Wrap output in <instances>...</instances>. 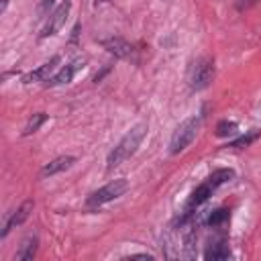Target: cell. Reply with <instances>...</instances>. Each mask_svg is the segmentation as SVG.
Segmentation results:
<instances>
[{
    "mask_svg": "<svg viewBox=\"0 0 261 261\" xmlns=\"http://www.w3.org/2000/svg\"><path fill=\"white\" fill-rule=\"evenodd\" d=\"M147 130H149V128H147L145 122L135 124V126H133V128L118 141V145L110 151V155H108V159H106V169L112 171V169H116L118 165H122L126 159H130V157L137 153L139 145L143 143Z\"/></svg>",
    "mask_w": 261,
    "mask_h": 261,
    "instance_id": "1",
    "label": "cell"
},
{
    "mask_svg": "<svg viewBox=\"0 0 261 261\" xmlns=\"http://www.w3.org/2000/svg\"><path fill=\"white\" fill-rule=\"evenodd\" d=\"M216 67H214V59L208 55L196 57L190 65H188V73H186V82L190 86L192 92H200L204 88L210 86V82L214 80Z\"/></svg>",
    "mask_w": 261,
    "mask_h": 261,
    "instance_id": "2",
    "label": "cell"
},
{
    "mask_svg": "<svg viewBox=\"0 0 261 261\" xmlns=\"http://www.w3.org/2000/svg\"><path fill=\"white\" fill-rule=\"evenodd\" d=\"M200 120H202L200 116H190V118H186L184 122L177 124V128L171 135V141H169V151L173 155L181 153L196 139V133L200 128Z\"/></svg>",
    "mask_w": 261,
    "mask_h": 261,
    "instance_id": "3",
    "label": "cell"
},
{
    "mask_svg": "<svg viewBox=\"0 0 261 261\" xmlns=\"http://www.w3.org/2000/svg\"><path fill=\"white\" fill-rule=\"evenodd\" d=\"M126 190H128V181H126L124 177L112 179V181H108L104 188H100V190H96L94 194H90L88 200H86V206H88V208H98V206H102V204H106V202H112V200L120 198Z\"/></svg>",
    "mask_w": 261,
    "mask_h": 261,
    "instance_id": "4",
    "label": "cell"
},
{
    "mask_svg": "<svg viewBox=\"0 0 261 261\" xmlns=\"http://www.w3.org/2000/svg\"><path fill=\"white\" fill-rule=\"evenodd\" d=\"M69 10H71V2L69 0H63L51 14H49V18H47V22H45V27L41 29V33H39V37L41 39H47V37H53L63 24H65V20H67V14H69Z\"/></svg>",
    "mask_w": 261,
    "mask_h": 261,
    "instance_id": "5",
    "label": "cell"
},
{
    "mask_svg": "<svg viewBox=\"0 0 261 261\" xmlns=\"http://www.w3.org/2000/svg\"><path fill=\"white\" fill-rule=\"evenodd\" d=\"M100 45H102L108 53H112L114 57H118V59H135V47H133L128 41L120 39V37L102 39Z\"/></svg>",
    "mask_w": 261,
    "mask_h": 261,
    "instance_id": "6",
    "label": "cell"
},
{
    "mask_svg": "<svg viewBox=\"0 0 261 261\" xmlns=\"http://www.w3.org/2000/svg\"><path fill=\"white\" fill-rule=\"evenodd\" d=\"M84 59H73L71 63H67V65H63L59 71H55L47 82H45V86H49V88H55V86H63V84H69L71 80H73V75L84 67Z\"/></svg>",
    "mask_w": 261,
    "mask_h": 261,
    "instance_id": "7",
    "label": "cell"
},
{
    "mask_svg": "<svg viewBox=\"0 0 261 261\" xmlns=\"http://www.w3.org/2000/svg\"><path fill=\"white\" fill-rule=\"evenodd\" d=\"M31 212H33V200H24L12 214H10V218L4 222V228H2V232H0V237L4 239L14 226H18V224H22L29 216H31Z\"/></svg>",
    "mask_w": 261,
    "mask_h": 261,
    "instance_id": "8",
    "label": "cell"
},
{
    "mask_svg": "<svg viewBox=\"0 0 261 261\" xmlns=\"http://www.w3.org/2000/svg\"><path fill=\"white\" fill-rule=\"evenodd\" d=\"M57 63H59V55L51 57V59H49L47 63H43L41 67H37V69H33V71L24 73V75H22V84H33V82H47V80H49V75L55 71Z\"/></svg>",
    "mask_w": 261,
    "mask_h": 261,
    "instance_id": "9",
    "label": "cell"
},
{
    "mask_svg": "<svg viewBox=\"0 0 261 261\" xmlns=\"http://www.w3.org/2000/svg\"><path fill=\"white\" fill-rule=\"evenodd\" d=\"M73 163H75V157H71V155H61V157L49 161V163L41 169V177H51V175H55V173H61V171L69 169Z\"/></svg>",
    "mask_w": 261,
    "mask_h": 261,
    "instance_id": "10",
    "label": "cell"
},
{
    "mask_svg": "<svg viewBox=\"0 0 261 261\" xmlns=\"http://www.w3.org/2000/svg\"><path fill=\"white\" fill-rule=\"evenodd\" d=\"M216 188L208 181V179H204L194 192H192V196H190V200H188V208H198L200 204H204L210 196H212V192H214Z\"/></svg>",
    "mask_w": 261,
    "mask_h": 261,
    "instance_id": "11",
    "label": "cell"
},
{
    "mask_svg": "<svg viewBox=\"0 0 261 261\" xmlns=\"http://www.w3.org/2000/svg\"><path fill=\"white\" fill-rule=\"evenodd\" d=\"M204 257H206V259H212V261H216V259H228V257H230V247H228V243H226L224 239H220V241L212 243V245L206 249Z\"/></svg>",
    "mask_w": 261,
    "mask_h": 261,
    "instance_id": "12",
    "label": "cell"
},
{
    "mask_svg": "<svg viewBox=\"0 0 261 261\" xmlns=\"http://www.w3.org/2000/svg\"><path fill=\"white\" fill-rule=\"evenodd\" d=\"M37 245H39L37 237L24 239L22 245H20V251L16 253V259H18V261H31V259L37 255Z\"/></svg>",
    "mask_w": 261,
    "mask_h": 261,
    "instance_id": "13",
    "label": "cell"
},
{
    "mask_svg": "<svg viewBox=\"0 0 261 261\" xmlns=\"http://www.w3.org/2000/svg\"><path fill=\"white\" fill-rule=\"evenodd\" d=\"M45 120H47V116H45L43 112H37V114H33V116L27 120V124H24V128H22V135L27 137V135H33V133H37V130H39V126H41Z\"/></svg>",
    "mask_w": 261,
    "mask_h": 261,
    "instance_id": "14",
    "label": "cell"
},
{
    "mask_svg": "<svg viewBox=\"0 0 261 261\" xmlns=\"http://www.w3.org/2000/svg\"><path fill=\"white\" fill-rule=\"evenodd\" d=\"M232 175H234V171H232V169H216V171H212V173H210L206 179H208V181H210L214 188H218L220 184L228 181Z\"/></svg>",
    "mask_w": 261,
    "mask_h": 261,
    "instance_id": "15",
    "label": "cell"
},
{
    "mask_svg": "<svg viewBox=\"0 0 261 261\" xmlns=\"http://www.w3.org/2000/svg\"><path fill=\"white\" fill-rule=\"evenodd\" d=\"M226 218H228V210H226V208H218V210H214V212L208 216L206 224H208V226H220Z\"/></svg>",
    "mask_w": 261,
    "mask_h": 261,
    "instance_id": "16",
    "label": "cell"
},
{
    "mask_svg": "<svg viewBox=\"0 0 261 261\" xmlns=\"http://www.w3.org/2000/svg\"><path fill=\"white\" fill-rule=\"evenodd\" d=\"M257 135H259V130H251L249 135H243V137H239L237 141H232V143H228L226 147H234V149H241V147H247V145H251L255 139H257Z\"/></svg>",
    "mask_w": 261,
    "mask_h": 261,
    "instance_id": "17",
    "label": "cell"
},
{
    "mask_svg": "<svg viewBox=\"0 0 261 261\" xmlns=\"http://www.w3.org/2000/svg\"><path fill=\"white\" fill-rule=\"evenodd\" d=\"M237 133V122H228V120H222V122H218V126H216V135L218 137H228V135H234Z\"/></svg>",
    "mask_w": 261,
    "mask_h": 261,
    "instance_id": "18",
    "label": "cell"
},
{
    "mask_svg": "<svg viewBox=\"0 0 261 261\" xmlns=\"http://www.w3.org/2000/svg\"><path fill=\"white\" fill-rule=\"evenodd\" d=\"M259 0H237V8L239 10H245V8H251V6H255Z\"/></svg>",
    "mask_w": 261,
    "mask_h": 261,
    "instance_id": "19",
    "label": "cell"
},
{
    "mask_svg": "<svg viewBox=\"0 0 261 261\" xmlns=\"http://www.w3.org/2000/svg\"><path fill=\"white\" fill-rule=\"evenodd\" d=\"M53 4H55V0H41V6H39V10H41V12H47V10H49Z\"/></svg>",
    "mask_w": 261,
    "mask_h": 261,
    "instance_id": "20",
    "label": "cell"
},
{
    "mask_svg": "<svg viewBox=\"0 0 261 261\" xmlns=\"http://www.w3.org/2000/svg\"><path fill=\"white\" fill-rule=\"evenodd\" d=\"M96 4H104V2H110V0H94Z\"/></svg>",
    "mask_w": 261,
    "mask_h": 261,
    "instance_id": "21",
    "label": "cell"
}]
</instances>
